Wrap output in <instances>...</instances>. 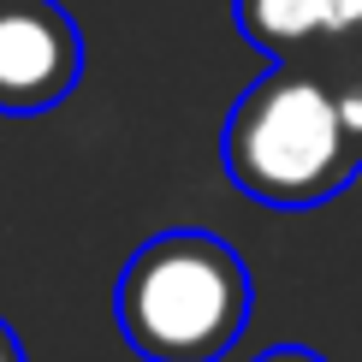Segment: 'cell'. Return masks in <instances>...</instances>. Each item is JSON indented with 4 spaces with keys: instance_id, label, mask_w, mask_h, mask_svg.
I'll use <instances>...</instances> for the list:
<instances>
[{
    "instance_id": "3",
    "label": "cell",
    "mask_w": 362,
    "mask_h": 362,
    "mask_svg": "<svg viewBox=\"0 0 362 362\" xmlns=\"http://www.w3.org/2000/svg\"><path fill=\"white\" fill-rule=\"evenodd\" d=\"M83 78V36L59 0H0V113H48Z\"/></svg>"
},
{
    "instance_id": "4",
    "label": "cell",
    "mask_w": 362,
    "mask_h": 362,
    "mask_svg": "<svg viewBox=\"0 0 362 362\" xmlns=\"http://www.w3.org/2000/svg\"><path fill=\"white\" fill-rule=\"evenodd\" d=\"M238 30L274 59H297L309 42L333 36L339 0H232Z\"/></svg>"
},
{
    "instance_id": "6",
    "label": "cell",
    "mask_w": 362,
    "mask_h": 362,
    "mask_svg": "<svg viewBox=\"0 0 362 362\" xmlns=\"http://www.w3.org/2000/svg\"><path fill=\"white\" fill-rule=\"evenodd\" d=\"M339 101H344V119H351V137H356V148H362V78H356L351 89H339Z\"/></svg>"
},
{
    "instance_id": "5",
    "label": "cell",
    "mask_w": 362,
    "mask_h": 362,
    "mask_svg": "<svg viewBox=\"0 0 362 362\" xmlns=\"http://www.w3.org/2000/svg\"><path fill=\"white\" fill-rule=\"evenodd\" d=\"M255 362H327V356L309 351V344H274V351H262Z\"/></svg>"
},
{
    "instance_id": "1",
    "label": "cell",
    "mask_w": 362,
    "mask_h": 362,
    "mask_svg": "<svg viewBox=\"0 0 362 362\" xmlns=\"http://www.w3.org/2000/svg\"><path fill=\"white\" fill-rule=\"evenodd\" d=\"M220 167L250 202L297 214L351 190L362 148L351 137L339 89H327L297 59H279L232 101L220 131Z\"/></svg>"
},
{
    "instance_id": "7",
    "label": "cell",
    "mask_w": 362,
    "mask_h": 362,
    "mask_svg": "<svg viewBox=\"0 0 362 362\" xmlns=\"http://www.w3.org/2000/svg\"><path fill=\"white\" fill-rule=\"evenodd\" d=\"M0 362H24V344H18V333L6 321H0Z\"/></svg>"
},
{
    "instance_id": "2",
    "label": "cell",
    "mask_w": 362,
    "mask_h": 362,
    "mask_svg": "<svg viewBox=\"0 0 362 362\" xmlns=\"http://www.w3.org/2000/svg\"><path fill=\"white\" fill-rule=\"evenodd\" d=\"M255 279L226 238L173 226L131 250L113 285L119 339L143 362H220L250 333Z\"/></svg>"
}]
</instances>
